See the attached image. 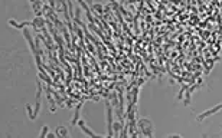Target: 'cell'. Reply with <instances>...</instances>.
<instances>
[{
    "label": "cell",
    "mask_w": 222,
    "mask_h": 138,
    "mask_svg": "<svg viewBox=\"0 0 222 138\" xmlns=\"http://www.w3.org/2000/svg\"><path fill=\"white\" fill-rule=\"evenodd\" d=\"M79 111H81V104H78V106H77V109H75V115H74V118H72V125H77L78 124V121H79Z\"/></svg>",
    "instance_id": "cell-6"
},
{
    "label": "cell",
    "mask_w": 222,
    "mask_h": 138,
    "mask_svg": "<svg viewBox=\"0 0 222 138\" xmlns=\"http://www.w3.org/2000/svg\"><path fill=\"white\" fill-rule=\"evenodd\" d=\"M56 137H61V138L68 137L67 135V127H64V125L58 127V130H56Z\"/></svg>",
    "instance_id": "cell-5"
},
{
    "label": "cell",
    "mask_w": 222,
    "mask_h": 138,
    "mask_svg": "<svg viewBox=\"0 0 222 138\" xmlns=\"http://www.w3.org/2000/svg\"><path fill=\"white\" fill-rule=\"evenodd\" d=\"M9 25L10 26H13V28H17V29H25L28 28L29 25H32V22H28V20H25V22H16V20H13V19H10L9 20Z\"/></svg>",
    "instance_id": "cell-4"
},
{
    "label": "cell",
    "mask_w": 222,
    "mask_h": 138,
    "mask_svg": "<svg viewBox=\"0 0 222 138\" xmlns=\"http://www.w3.org/2000/svg\"><path fill=\"white\" fill-rule=\"evenodd\" d=\"M26 111H28V114H29V118L30 119H35L36 116H35V109H32V106L29 104H26Z\"/></svg>",
    "instance_id": "cell-7"
},
{
    "label": "cell",
    "mask_w": 222,
    "mask_h": 138,
    "mask_svg": "<svg viewBox=\"0 0 222 138\" xmlns=\"http://www.w3.org/2000/svg\"><path fill=\"white\" fill-rule=\"evenodd\" d=\"M172 138H182L180 135H172Z\"/></svg>",
    "instance_id": "cell-8"
},
{
    "label": "cell",
    "mask_w": 222,
    "mask_h": 138,
    "mask_svg": "<svg viewBox=\"0 0 222 138\" xmlns=\"http://www.w3.org/2000/svg\"><path fill=\"white\" fill-rule=\"evenodd\" d=\"M106 114H107V131H108V137H113V125H114V122H113V106H111L110 102H107L106 104Z\"/></svg>",
    "instance_id": "cell-1"
},
{
    "label": "cell",
    "mask_w": 222,
    "mask_h": 138,
    "mask_svg": "<svg viewBox=\"0 0 222 138\" xmlns=\"http://www.w3.org/2000/svg\"><path fill=\"white\" fill-rule=\"evenodd\" d=\"M77 125L81 128V131H82L84 134H87L88 137H91V138H104V137H101V135H95V134L92 133V131H91V130H89L87 125H85V121H84V119H79Z\"/></svg>",
    "instance_id": "cell-3"
},
{
    "label": "cell",
    "mask_w": 222,
    "mask_h": 138,
    "mask_svg": "<svg viewBox=\"0 0 222 138\" xmlns=\"http://www.w3.org/2000/svg\"><path fill=\"white\" fill-rule=\"evenodd\" d=\"M65 138H69V137H65Z\"/></svg>",
    "instance_id": "cell-10"
},
{
    "label": "cell",
    "mask_w": 222,
    "mask_h": 138,
    "mask_svg": "<svg viewBox=\"0 0 222 138\" xmlns=\"http://www.w3.org/2000/svg\"><path fill=\"white\" fill-rule=\"evenodd\" d=\"M219 109H222V104H218V105H215L213 108H209L208 111H205V112H202L200 115L196 116V121H203L205 118H208L209 115H213V114H215V112H218Z\"/></svg>",
    "instance_id": "cell-2"
},
{
    "label": "cell",
    "mask_w": 222,
    "mask_h": 138,
    "mask_svg": "<svg viewBox=\"0 0 222 138\" xmlns=\"http://www.w3.org/2000/svg\"><path fill=\"white\" fill-rule=\"evenodd\" d=\"M203 138H208V137H206V135H203Z\"/></svg>",
    "instance_id": "cell-9"
}]
</instances>
